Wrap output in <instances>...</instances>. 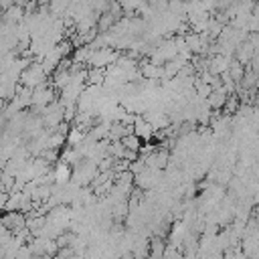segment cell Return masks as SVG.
<instances>
[{
	"mask_svg": "<svg viewBox=\"0 0 259 259\" xmlns=\"http://www.w3.org/2000/svg\"><path fill=\"white\" fill-rule=\"evenodd\" d=\"M42 251H45V255H49V257H55V255H57V251H59V247H57V243H55L53 239H47V237H45V243H42Z\"/></svg>",
	"mask_w": 259,
	"mask_h": 259,
	"instance_id": "cell-8",
	"label": "cell"
},
{
	"mask_svg": "<svg viewBox=\"0 0 259 259\" xmlns=\"http://www.w3.org/2000/svg\"><path fill=\"white\" fill-rule=\"evenodd\" d=\"M18 81H20L22 87H26V89H34V87H38L40 83L47 81V75L42 73L40 63H32L30 67H26V69L20 73Z\"/></svg>",
	"mask_w": 259,
	"mask_h": 259,
	"instance_id": "cell-2",
	"label": "cell"
},
{
	"mask_svg": "<svg viewBox=\"0 0 259 259\" xmlns=\"http://www.w3.org/2000/svg\"><path fill=\"white\" fill-rule=\"evenodd\" d=\"M117 57H119V53L113 49H97V51L89 53L85 65H89V69H105L109 65H115Z\"/></svg>",
	"mask_w": 259,
	"mask_h": 259,
	"instance_id": "cell-1",
	"label": "cell"
},
{
	"mask_svg": "<svg viewBox=\"0 0 259 259\" xmlns=\"http://www.w3.org/2000/svg\"><path fill=\"white\" fill-rule=\"evenodd\" d=\"M225 101H227V93L223 91V87H219V89H214V91L208 93V97L204 99V105L210 107V109H214V111H219V109H223Z\"/></svg>",
	"mask_w": 259,
	"mask_h": 259,
	"instance_id": "cell-5",
	"label": "cell"
},
{
	"mask_svg": "<svg viewBox=\"0 0 259 259\" xmlns=\"http://www.w3.org/2000/svg\"><path fill=\"white\" fill-rule=\"evenodd\" d=\"M0 225H2L6 231H10V233L14 235V233H18V231H22V229L26 227V219H24V214L18 212V210H14V212H4V214L0 217Z\"/></svg>",
	"mask_w": 259,
	"mask_h": 259,
	"instance_id": "cell-3",
	"label": "cell"
},
{
	"mask_svg": "<svg viewBox=\"0 0 259 259\" xmlns=\"http://www.w3.org/2000/svg\"><path fill=\"white\" fill-rule=\"evenodd\" d=\"M105 79V71L103 69H87V79L85 83H89L91 87H101Z\"/></svg>",
	"mask_w": 259,
	"mask_h": 259,
	"instance_id": "cell-6",
	"label": "cell"
},
{
	"mask_svg": "<svg viewBox=\"0 0 259 259\" xmlns=\"http://www.w3.org/2000/svg\"><path fill=\"white\" fill-rule=\"evenodd\" d=\"M119 144L125 148V150H130V152H136L138 154V150H140V146H142V142L134 136V134H130V136H123L121 140H119Z\"/></svg>",
	"mask_w": 259,
	"mask_h": 259,
	"instance_id": "cell-7",
	"label": "cell"
},
{
	"mask_svg": "<svg viewBox=\"0 0 259 259\" xmlns=\"http://www.w3.org/2000/svg\"><path fill=\"white\" fill-rule=\"evenodd\" d=\"M132 132H134V136H136L142 144H144V142H152V138H154V127H152L142 115H134Z\"/></svg>",
	"mask_w": 259,
	"mask_h": 259,
	"instance_id": "cell-4",
	"label": "cell"
}]
</instances>
